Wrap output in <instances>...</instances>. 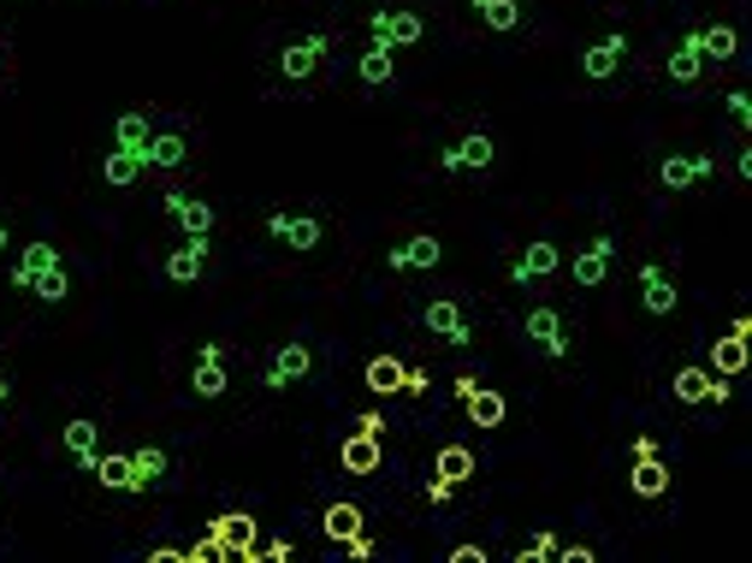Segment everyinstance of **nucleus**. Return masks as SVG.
I'll return each instance as SVG.
<instances>
[{
	"label": "nucleus",
	"mask_w": 752,
	"mask_h": 563,
	"mask_svg": "<svg viewBox=\"0 0 752 563\" xmlns=\"http://www.w3.org/2000/svg\"><path fill=\"white\" fill-rule=\"evenodd\" d=\"M255 516H243V510H225V516H213V528H208V540L190 545L184 552V563H208V558H243V563H255Z\"/></svg>",
	"instance_id": "obj_1"
},
{
	"label": "nucleus",
	"mask_w": 752,
	"mask_h": 563,
	"mask_svg": "<svg viewBox=\"0 0 752 563\" xmlns=\"http://www.w3.org/2000/svg\"><path fill=\"white\" fill-rule=\"evenodd\" d=\"M491 154H498V142H491L486 131H468V137L444 142V149H439V166H444V172H486Z\"/></svg>",
	"instance_id": "obj_2"
},
{
	"label": "nucleus",
	"mask_w": 752,
	"mask_h": 563,
	"mask_svg": "<svg viewBox=\"0 0 752 563\" xmlns=\"http://www.w3.org/2000/svg\"><path fill=\"white\" fill-rule=\"evenodd\" d=\"M326 54H332V36H326V31H309V36H297L291 48L279 54V71H285L291 83H302V78H314V66H321Z\"/></svg>",
	"instance_id": "obj_3"
},
{
	"label": "nucleus",
	"mask_w": 752,
	"mask_h": 563,
	"mask_svg": "<svg viewBox=\"0 0 752 563\" xmlns=\"http://www.w3.org/2000/svg\"><path fill=\"white\" fill-rule=\"evenodd\" d=\"M368 31H373V48H415L421 42V12H373Z\"/></svg>",
	"instance_id": "obj_4"
},
{
	"label": "nucleus",
	"mask_w": 752,
	"mask_h": 563,
	"mask_svg": "<svg viewBox=\"0 0 752 563\" xmlns=\"http://www.w3.org/2000/svg\"><path fill=\"white\" fill-rule=\"evenodd\" d=\"M309 374H314V351H309V344H279L273 363H267V386H273V392H285V386L309 380Z\"/></svg>",
	"instance_id": "obj_5"
},
{
	"label": "nucleus",
	"mask_w": 752,
	"mask_h": 563,
	"mask_svg": "<svg viewBox=\"0 0 752 563\" xmlns=\"http://www.w3.org/2000/svg\"><path fill=\"white\" fill-rule=\"evenodd\" d=\"M421 321H427V332H432V338H439V344H451V351H462V344H468L474 338V326H468V314H462L456 309V302H427V314H421Z\"/></svg>",
	"instance_id": "obj_6"
},
{
	"label": "nucleus",
	"mask_w": 752,
	"mask_h": 563,
	"mask_svg": "<svg viewBox=\"0 0 752 563\" xmlns=\"http://www.w3.org/2000/svg\"><path fill=\"white\" fill-rule=\"evenodd\" d=\"M166 214L184 226V238H208L213 232V208L190 191H166Z\"/></svg>",
	"instance_id": "obj_7"
},
{
	"label": "nucleus",
	"mask_w": 752,
	"mask_h": 563,
	"mask_svg": "<svg viewBox=\"0 0 752 563\" xmlns=\"http://www.w3.org/2000/svg\"><path fill=\"white\" fill-rule=\"evenodd\" d=\"M622 60H628V36L611 31V36H599V42H592V48L581 54V78L599 83V78H611V71H616Z\"/></svg>",
	"instance_id": "obj_8"
},
{
	"label": "nucleus",
	"mask_w": 752,
	"mask_h": 563,
	"mask_svg": "<svg viewBox=\"0 0 752 563\" xmlns=\"http://www.w3.org/2000/svg\"><path fill=\"white\" fill-rule=\"evenodd\" d=\"M522 326H528V338L540 344L545 356H557V363L569 356V332H563V314H557V309H528Z\"/></svg>",
	"instance_id": "obj_9"
},
{
	"label": "nucleus",
	"mask_w": 752,
	"mask_h": 563,
	"mask_svg": "<svg viewBox=\"0 0 752 563\" xmlns=\"http://www.w3.org/2000/svg\"><path fill=\"white\" fill-rule=\"evenodd\" d=\"M48 267H60V250L36 238V243H24V255H19V262H12L7 285H12V291H31V285H36V273H48Z\"/></svg>",
	"instance_id": "obj_10"
},
{
	"label": "nucleus",
	"mask_w": 752,
	"mask_h": 563,
	"mask_svg": "<svg viewBox=\"0 0 752 563\" xmlns=\"http://www.w3.org/2000/svg\"><path fill=\"white\" fill-rule=\"evenodd\" d=\"M557 267H563V250L552 238H540V243H528V250L510 262V279L528 285V279H545V273H557Z\"/></svg>",
	"instance_id": "obj_11"
},
{
	"label": "nucleus",
	"mask_w": 752,
	"mask_h": 563,
	"mask_svg": "<svg viewBox=\"0 0 752 563\" xmlns=\"http://www.w3.org/2000/svg\"><path fill=\"white\" fill-rule=\"evenodd\" d=\"M711 172H717L711 154H670V161L658 166V184H663V191H687V184L711 179Z\"/></svg>",
	"instance_id": "obj_12"
},
{
	"label": "nucleus",
	"mask_w": 752,
	"mask_h": 563,
	"mask_svg": "<svg viewBox=\"0 0 752 563\" xmlns=\"http://www.w3.org/2000/svg\"><path fill=\"white\" fill-rule=\"evenodd\" d=\"M267 232L279 243H291L297 255H309L321 243V220H309V214H267Z\"/></svg>",
	"instance_id": "obj_13"
},
{
	"label": "nucleus",
	"mask_w": 752,
	"mask_h": 563,
	"mask_svg": "<svg viewBox=\"0 0 752 563\" xmlns=\"http://www.w3.org/2000/svg\"><path fill=\"white\" fill-rule=\"evenodd\" d=\"M225 356H220V344H201L196 351V374H190V392L196 398H225Z\"/></svg>",
	"instance_id": "obj_14"
},
{
	"label": "nucleus",
	"mask_w": 752,
	"mask_h": 563,
	"mask_svg": "<svg viewBox=\"0 0 752 563\" xmlns=\"http://www.w3.org/2000/svg\"><path fill=\"white\" fill-rule=\"evenodd\" d=\"M444 262V243L439 238H403V243H392V255H385V267H439Z\"/></svg>",
	"instance_id": "obj_15"
},
{
	"label": "nucleus",
	"mask_w": 752,
	"mask_h": 563,
	"mask_svg": "<svg viewBox=\"0 0 752 563\" xmlns=\"http://www.w3.org/2000/svg\"><path fill=\"white\" fill-rule=\"evenodd\" d=\"M201 267H208V238H184V250L166 255V279L172 285H196Z\"/></svg>",
	"instance_id": "obj_16"
},
{
	"label": "nucleus",
	"mask_w": 752,
	"mask_h": 563,
	"mask_svg": "<svg viewBox=\"0 0 752 563\" xmlns=\"http://www.w3.org/2000/svg\"><path fill=\"white\" fill-rule=\"evenodd\" d=\"M101 427L90 422V415H78V422H66V451L78 457V469L83 474H95V463H101Z\"/></svg>",
	"instance_id": "obj_17"
},
{
	"label": "nucleus",
	"mask_w": 752,
	"mask_h": 563,
	"mask_svg": "<svg viewBox=\"0 0 752 563\" xmlns=\"http://www.w3.org/2000/svg\"><path fill=\"white\" fill-rule=\"evenodd\" d=\"M640 297H646V309H652V314H670L675 302H682L675 279H670V273H663L658 262H646V267H640Z\"/></svg>",
	"instance_id": "obj_18"
},
{
	"label": "nucleus",
	"mask_w": 752,
	"mask_h": 563,
	"mask_svg": "<svg viewBox=\"0 0 752 563\" xmlns=\"http://www.w3.org/2000/svg\"><path fill=\"white\" fill-rule=\"evenodd\" d=\"M628 486H634L640 498H663V493H670V463H663L658 451H652V457H634Z\"/></svg>",
	"instance_id": "obj_19"
},
{
	"label": "nucleus",
	"mask_w": 752,
	"mask_h": 563,
	"mask_svg": "<svg viewBox=\"0 0 752 563\" xmlns=\"http://www.w3.org/2000/svg\"><path fill=\"white\" fill-rule=\"evenodd\" d=\"M338 463L350 474H373L380 469V439H373V433H350V439L338 445Z\"/></svg>",
	"instance_id": "obj_20"
},
{
	"label": "nucleus",
	"mask_w": 752,
	"mask_h": 563,
	"mask_svg": "<svg viewBox=\"0 0 752 563\" xmlns=\"http://www.w3.org/2000/svg\"><path fill=\"white\" fill-rule=\"evenodd\" d=\"M611 255H616V238H592L587 250L575 255V285H599L604 267H611Z\"/></svg>",
	"instance_id": "obj_21"
},
{
	"label": "nucleus",
	"mask_w": 752,
	"mask_h": 563,
	"mask_svg": "<svg viewBox=\"0 0 752 563\" xmlns=\"http://www.w3.org/2000/svg\"><path fill=\"white\" fill-rule=\"evenodd\" d=\"M161 474H166V451L161 445H137L131 451V493H149Z\"/></svg>",
	"instance_id": "obj_22"
},
{
	"label": "nucleus",
	"mask_w": 752,
	"mask_h": 563,
	"mask_svg": "<svg viewBox=\"0 0 752 563\" xmlns=\"http://www.w3.org/2000/svg\"><path fill=\"white\" fill-rule=\"evenodd\" d=\"M190 161V142H184L178 131H166V137H149V149H142V166H184Z\"/></svg>",
	"instance_id": "obj_23"
},
{
	"label": "nucleus",
	"mask_w": 752,
	"mask_h": 563,
	"mask_svg": "<svg viewBox=\"0 0 752 563\" xmlns=\"http://www.w3.org/2000/svg\"><path fill=\"white\" fill-rule=\"evenodd\" d=\"M142 172H149V166H142L137 149H107V154H101V179H107V184H137Z\"/></svg>",
	"instance_id": "obj_24"
},
{
	"label": "nucleus",
	"mask_w": 752,
	"mask_h": 563,
	"mask_svg": "<svg viewBox=\"0 0 752 563\" xmlns=\"http://www.w3.org/2000/svg\"><path fill=\"white\" fill-rule=\"evenodd\" d=\"M699 66H705L699 31H687L682 42H675V54H670V83H693V78H699Z\"/></svg>",
	"instance_id": "obj_25"
},
{
	"label": "nucleus",
	"mask_w": 752,
	"mask_h": 563,
	"mask_svg": "<svg viewBox=\"0 0 752 563\" xmlns=\"http://www.w3.org/2000/svg\"><path fill=\"white\" fill-rule=\"evenodd\" d=\"M321 528H326V540H332V545H344L350 533H361V510H356L350 498H338V504H326Z\"/></svg>",
	"instance_id": "obj_26"
},
{
	"label": "nucleus",
	"mask_w": 752,
	"mask_h": 563,
	"mask_svg": "<svg viewBox=\"0 0 752 563\" xmlns=\"http://www.w3.org/2000/svg\"><path fill=\"white\" fill-rule=\"evenodd\" d=\"M699 54L705 60H734V54H741V36H734V24H705L699 31Z\"/></svg>",
	"instance_id": "obj_27"
},
{
	"label": "nucleus",
	"mask_w": 752,
	"mask_h": 563,
	"mask_svg": "<svg viewBox=\"0 0 752 563\" xmlns=\"http://www.w3.org/2000/svg\"><path fill=\"white\" fill-rule=\"evenodd\" d=\"M711 380H717L711 368H682L670 380V392H675V403H705V398H711Z\"/></svg>",
	"instance_id": "obj_28"
},
{
	"label": "nucleus",
	"mask_w": 752,
	"mask_h": 563,
	"mask_svg": "<svg viewBox=\"0 0 752 563\" xmlns=\"http://www.w3.org/2000/svg\"><path fill=\"white\" fill-rule=\"evenodd\" d=\"M747 368V338L741 332H722L711 344V374H741Z\"/></svg>",
	"instance_id": "obj_29"
},
{
	"label": "nucleus",
	"mask_w": 752,
	"mask_h": 563,
	"mask_svg": "<svg viewBox=\"0 0 752 563\" xmlns=\"http://www.w3.org/2000/svg\"><path fill=\"white\" fill-rule=\"evenodd\" d=\"M432 474H439V481H451V486H462V481L474 474V451H468V445H444L439 463H432Z\"/></svg>",
	"instance_id": "obj_30"
},
{
	"label": "nucleus",
	"mask_w": 752,
	"mask_h": 563,
	"mask_svg": "<svg viewBox=\"0 0 752 563\" xmlns=\"http://www.w3.org/2000/svg\"><path fill=\"white\" fill-rule=\"evenodd\" d=\"M149 119H142V113H119V119H113V149H149Z\"/></svg>",
	"instance_id": "obj_31"
},
{
	"label": "nucleus",
	"mask_w": 752,
	"mask_h": 563,
	"mask_svg": "<svg viewBox=\"0 0 752 563\" xmlns=\"http://www.w3.org/2000/svg\"><path fill=\"white\" fill-rule=\"evenodd\" d=\"M462 410H468L474 427H498V422H504V398H498V392H481V386L462 398Z\"/></svg>",
	"instance_id": "obj_32"
},
{
	"label": "nucleus",
	"mask_w": 752,
	"mask_h": 563,
	"mask_svg": "<svg viewBox=\"0 0 752 563\" xmlns=\"http://www.w3.org/2000/svg\"><path fill=\"white\" fill-rule=\"evenodd\" d=\"M361 380H368L373 392H403V363L397 356H373V363L361 368Z\"/></svg>",
	"instance_id": "obj_33"
},
{
	"label": "nucleus",
	"mask_w": 752,
	"mask_h": 563,
	"mask_svg": "<svg viewBox=\"0 0 752 563\" xmlns=\"http://www.w3.org/2000/svg\"><path fill=\"white\" fill-rule=\"evenodd\" d=\"M474 12H481L486 31H516V24H522V7H516V0H474Z\"/></svg>",
	"instance_id": "obj_34"
},
{
	"label": "nucleus",
	"mask_w": 752,
	"mask_h": 563,
	"mask_svg": "<svg viewBox=\"0 0 752 563\" xmlns=\"http://www.w3.org/2000/svg\"><path fill=\"white\" fill-rule=\"evenodd\" d=\"M361 83H368V90H380V83H392L397 78V66H392V48H368L361 54Z\"/></svg>",
	"instance_id": "obj_35"
},
{
	"label": "nucleus",
	"mask_w": 752,
	"mask_h": 563,
	"mask_svg": "<svg viewBox=\"0 0 752 563\" xmlns=\"http://www.w3.org/2000/svg\"><path fill=\"white\" fill-rule=\"evenodd\" d=\"M95 481L113 486V493H131V457H101V463H95Z\"/></svg>",
	"instance_id": "obj_36"
},
{
	"label": "nucleus",
	"mask_w": 752,
	"mask_h": 563,
	"mask_svg": "<svg viewBox=\"0 0 752 563\" xmlns=\"http://www.w3.org/2000/svg\"><path fill=\"white\" fill-rule=\"evenodd\" d=\"M66 267H48V273H36V285H31V297H42V302H66Z\"/></svg>",
	"instance_id": "obj_37"
},
{
	"label": "nucleus",
	"mask_w": 752,
	"mask_h": 563,
	"mask_svg": "<svg viewBox=\"0 0 752 563\" xmlns=\"http://www.w3.org/2000/svg\"><path fill=\"white\" fill-rule=\"evenodd\" d=\"M545 558H557V533H533L522 552H516V563H545Z\"/></svg>",
	"instance_id": "obj_38"
},
{
	"label": "nucleus",
	"mask_w": 752,
	"mask_h": 563,
	"mask_svg": "<svg viewBox=\"0 0 752 563\" xmlns=\"http://www.w3.org/2000/svg\"><path fill=\"white\" fill-rule=\"evenodd\" d=\"M729 119H734V125H752V95H747V90L729 95Z\"/></svg>",
	"instance_id": "obj_39"
},
{
	"label": "nucleus",
	"mask_w": 752,
	"mask_h": 563,
	"mask_svg": "<svg viewBox=\"0 0 752 563\" xmlns=\"http://www.w3.org/2000/svg\"><path fill=\"white\" fill-rule=\"evenodd\" d=\"M427 386H432V374H427V368H403V392H409V398H421Z\"/></svg>",
	"instance_id": "obj_40"
},
{
	"label": "nucleus",
	"mask_w": 752,
	"mask_h": 563,
	"mask_svg": "<svg viewBox=\"0 0 752 563\" xmlns=\"http://www.w3.org/2000/svg\"><path fill=\"white\" fill-rule=\"evenodd\" d=\"M344 558L368 563V558H373V540H368V533H350V540H344Z\"/></svg>",
	"instance_id": "obj_41"
},
{
	"label": "nucleus",
	"mask_w": 752,
	"mask_h": 563,
	"mask_svg": "<svg viewBox=\"0 0 752 563\" xmlns=\"http://www.w3.org/2000/svg\"><path fill=\"white\" fill-rule=\"evenodd\" d=\"M356 433H373V439H380V433H385V415H380V410H361V415H356Z\"/></svg>",
	"instance_id": "obj_42"
},
{
	"label": "nucleus",
	"mask_w": 752,
	"mask_h": 563,
	"mask_svg": "<svg viewBox=\"0 0 752 563\" xmlns=\"http://www.w3.org/2000/svg\"><path fill=\"white\" fill-rule=\"evenodd\" d=\"M451 493H456L451 481H427V504H451Z\"/></svg>",
	"instance_id": "obj_43"
},
{
	"label": "nucleus",
	"mask_w": 752,
	"mask_h": 563,
	"mask_svg": "<svg viewBox=\"0 0 752 563\" xmlns=\"http://www.w3.org/2000/svg\"><path fill=\"white\" fill-rule=\"evenodd\" d=\"M255 558H267V563H285V558H291V540H273V545H262V552H255Z\"/></svg>",
	"instance_id": "obj_44"
},
{
	"label": "nucleus",
	"mask_w": 752,
	"mask_h": 563,
	"mask_svg": "<svg viewBox=\"0 0 752 563\" xmlns=\"http://www.w3.org/2000/svg\"><path fill=\"white\" fill-rule=\"evenodd\" d=\"M557 558H563V563H592V545H569V552L557 545Z\"/></svg>",
	"instance_id": "obj_45"
},
{
	"label": "nucleus",
	"mask_w": 752,
	"mask_h": 563,
	"mask_svg": "<svg viewBox=\"0 0 752 563\" xmlns=\"http://www.w3.org/2000/svg\"><path fill=\"white\" fill-rule=\"evenodd\" d=\"M451 558H456V563H474V558H481V563H486V545H456V552H451Z\"/></svg>",
	"instance_id": "obj_46"
},
{
	"label": "nucleus",
	"mask_w": 752,
	"mask_h": 563,
	"mask_svg": "<svg viewBox=\"0 0 752 563\" xmlns=\"http://www.w3.org/2000/svg\"><path fill=\"white\" fill-rule=\"evenodd\" d=\"M12 398V380H0V403H7Z\"/></svg>",
	"instance_id": "obj_47"
},
{
	"label": "nucleus",
	"mask_w": 752,
	"mask_h": 563,
	"mask_svg": "<svg viewBox=\"0 0 752 563\" xmlns=\"http://www.w3.org/2000/svg\"><path fill=\"white\" fill-rule=\"evenodd\" d=\"M0 250H7V214H0Z\"/></svg>",
	"instance_id": "obj_48"
}]
</instances>
